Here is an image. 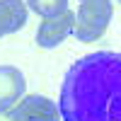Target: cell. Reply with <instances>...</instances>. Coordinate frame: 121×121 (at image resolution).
Here are the masks:
<instances>
[{
	"mask_svg": "<svg viewBox=\"0 0 121 121\" xmlns=\"http://www.w3.org/2000/svg\"><path fill=\"white\" fill-rule=\"evenodd\" d=\"M24 90L27 82L22 70L15 65H0V109L15 107L24 97Z\"/></svg>",
	"mask_w": 121,
	"mask_h": 121,
	"instance_id": "obj_5",
	"label": "cell"
},
{
	"mask_svg": "<svg viewBox=\"0 0 121 121\" xmlns=\"http://www.w3.org/2000/svg\"><path fill=\"white\" fill-rule=\"evenodd\" d=\"M24 3L32 12H36L41 19H46V17H56L60 12H65L70 0H24Z\"/></svg>",
	"mask_w": 121,
	"mask_h": 121,
	"instance_id": "obj_7",
	"label": "cell"
},
{
	"mask_svg": "<svg viewBox=\"0 0 121 121\" xmlns=\"http://www.w3.org/2000/svg\"><path fill=\"white\" fill-rule=\"evenodd\" d=\"M112 17H114L112 0H80V7L75 12L73 36L82 44H92L107 32Z\"/></svg>",
	"mask_w": 121,
	"mask_h": 121,
	"instance_id": "obj_2",
	"label": "cell"
},
{
	"mask_svg": "<svg viewBox=\"0 0 121 121\" xmlns=\"http://www.w3.org/2000/svg\"><path fill=\"white\" fill-rule=\"evenodd\" d=\"M27 10L29 7L24 0H0V39L24 27Z\"/></svg>",
	"mask_w": 121,
	"mask_h": 121,
	"instance_id": "obj_6",
	"label": "cell"
},
{
	"mask_svg": "<svg viewBox=\"0 0 121 121\" xmlns=\"http://www.w3.org/2000/svg\"><path fill=\"white\" fill-rule=\"evenodd\" d=\"M73 32H75V12H70V7H68L65 12H60L56 17L41 19V24L36 29V44L41 48H56Z\"/></svg>",
	"mask_w": 121,
	"mask_h": 121,
	"instance_id": "obj_3",
	"label": "cell"
},
{
	"mask_svg": "<svg viewBox=\"0 0 121 121\" xmlns=\"http://www.w3.org/2000/svg\"><path fill=\"white\" fill-rule=\"evenodd\" d=\"M119 3H121V0H119Z\"/></svg>",
	"mask_w": 121,
	"mask_h": 121,
	"instance_id": "obj_9",
	"label": "cell"
},
{
	"mask_svg": "<svg viewBox=\"0 0 121 121\" xmlns=\"http://www.w3.org/2000/svg\"><path fill=\"white\" fill-rule=\"evenodd\" d=\"M63 121H121V53L78 58L60 85Z\"/></svg>",
	"mask_w": 121,
	"mask_h": 121,
	"instance_id": "obj_1",
	"label": "cell"
},
{
	"mask_svg": "<svg viewBox=\"0 0 121 121\" xmlns=\"http://www.w3.org/2000/svg\"><path fill=\"white\" fill-rule=\"evenodd\" d=\"M17 121H60V107L44 95H27L12 107Z\"/></svg>",
	"mask_w": 121,
	"mask_h": 121,
	"instance_id": "obj_4",
	"label": "cell"
},
{
	"mask_svg": "<svg viewBox=\"0 0 121 121\" xmlns=\"http://www.w3.org/2000/svg\"><path fill=\"white\" fill-rule=\"evenodd\" d=\"M0 121H17L12 107H10V109H0Z\"/></svg>",
	"mask_w": 121,
	"mask_h": 121,
	"instance_id": "obj_8",
	"label": "cell"
}]
</instances>
